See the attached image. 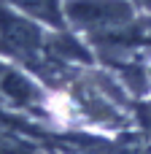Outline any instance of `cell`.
<instances>
[{
	"label": "cell",
	"instance_id": "6da1fadb",
	"mask_svg": "<svg viewBox=\"0 0 151 154\" xmlns=\"http://www.w3.org/2000/svg\"><path fill=\"white\" fill-rule=\"evenodd\" d=\"M68 16L81 27H119L132 19V8L124 0H73Z\"/></svg>",
	"mask_w": 151,
	"mask_h": 154
},
{
	"label": "cell",
	"instance_id": "3957f363",
	"mask_svg": "<svg viewBox=\"0 0 151 154\" xmlns=\"http://www.w3.org/2000/svg\"><path fill=\"white\" fill-rule=\"evenodd\" d=\"M143 3H146V5H151V0H143Z\"/></svg>",
	"mask_w": 151,
	"mask_h": 154
},
{
	"label": "cell",
	"instance_id": "277c9868",
	"mask_svg": "<svg viewBox=\"0 0 151 154\" xmlns=\"http://www.w3.org/2000/svg\"><path fill=\"white\" fill-rule=\"evenodd\" d=\"M149 79H151V68H149Z\"/></svg>",
	"mask_w": 151,
	"mask_h": 154
},
{
	"label": "cell",
	"instance_id": "7a4b0ae2",
	"mask_svg": "<svg viewBox=\"0 0 151 154\" xmlns=\"http://www.w3.org/2000/svg\"><path fill=\"white\" fill-rule=\"evenodd\" d=\"M140 125L146 127V133L151 135V103H143L140 106Z\"/></svg>",
	"mask_w": 151,
	"mask_h": 154
}]
</instances>
